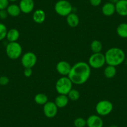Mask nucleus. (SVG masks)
<instances>
[{
	"label": "nucleus",
	"mask_w": 127,
	"mask_h": 127,
	"mask_svg": "<svg viewBox=\"0 0 127 127\" xmlns=\"http://www.w3.org/2000/svg\"><path fill=\"white\" fill-rule=\"evenodd\" d=\"M89 64L85 62H78L72 66L68 77L73 84L82 85L89 79L91 74V69Z\"/></svg>",
	"instance_id": "f257e3e1"
},
{
	"label": "nucleus",
	"mask_w": 127,
	"mask_h": 127,
	"mask_svg": "<svg viewBox=\"0 0 127 127\" xmlns=\"http://www.w3.org/2000/svg\"><path fill=\"white\" fill-rule=\"evenodd\" d=\"M105 62L107 65L117 67L125 62L126 57L125 52L118 47H112L105 54Z\"/></svg>",
	"instance_id": "f03ea898"
},
{
	"label": "nucleus",
	"mask_w": 127,
	"mask_h": 127,
	"mask_svg": "<svg viewBox=\"0 0 127 127\" xmlns=\"http://www.w3.org/2000/svg\"><path fill=\"white\" fill-rule=\"evenodd\" d=\"M73 83L67 76H63L59 79L56 84V90L59 94L67 95L72 89Z\"/></svg>",
	"instance_id": "7ed1b4c3"
},
{
	"label": "nucleus",
	"mask_w": 127,
	"mask_h": 127,
	"mask_svg": "<svg viewBox=\"0 0 127 127\" xmlns=\"http://www.w3.org/2000/svg\"><path fill=\"white\" fill-rule=\"evenodd\" d=\"M54 10L58 15L67 17L72 13L73 7L71 3L67 0H59L55 4Z\"/></svg>",
	"instance_id": "20e7f679"
},
{
	"label": "nucleus",
	"mask_w": 127,
	"mask_h": 127,
	"mask_svg": "<svg viewBox=\"0 0 127 127\" xmlns=\"http://www.w3.org/2000/svg\"><path fill=\"white\" fill-rule=\"evenodd\" d=\"M22 47L18 42H9L6 47L7 56L12 60H16L21 56Z\"/></svg>",
	"instance_id": "39448f33"
},
{
	"label": "nucleus",
	"mask_w": 127,
	"mask_h": 127,
	"mask_svg": "<svg viewBox=\"0 0 127 127\" xmlns=\"http://www.w3.org/2000/svg\"><path fill=\"white\" fill-rule=\"evenodd\" d=\"M113 105L112 102L107 100H100L96 104L95 111L99 116H107L112 112Z\"/></svg>",
	"instance_id": "423d86ee"
},
{
	"label": "nucleus",
	"mask_w": 127,
	"mask_h": 127,
	"mask_svg": "<svg viewBox=\"0 0 127 127\" xmlns=\"http://www.w3.org/2000/svg\"><path fill=\"white\" fill-rule=\"evenodd\" d=\"M89 65L95 69L102 68L106 64L105 55L101 52L93 53L89 59Z\"/></svg>",
	"instance_id": "0eeeda50"
},
{
	"label": "nucleus",
	"mask_w": 127,
	"mask_h": 127,
	"mask_svg": "<svg viewBox=\"0 0 127 127\" xmlns=\"http://www.w3.org/2000/svg\"><path fill=\"white\" fill-rule=\"evenodd\" d=\"M37 62V56L34 52H26L21 58V64L24 68H32Z\"/></svg>",
	"instance_id": "6e6552de"
},
{
	"label": "nucleus",
	"mask_w": 127,
	"mask_h": 127,
	"mask_svg": "<svg viewBox=\"0 0 127 127\" xmlns=\"http://www.w3.org/2000/svg\"><path fill=\"white\" fill-rule=\"evenodd\" d=\"M43 106L44 113L47 118H52L56 117L58 112V107L56 106L54 102L48 101Z\"/></svg>",
	"instance_id": "1a4fd4ad"
},
{
	"label": "nucleus",
	"mask_w": 127,
	"mask_h": 127,
	"mask_svg": "<svg viewBox=\"0 0 127 127\" xmlns=\"http://www.w3.org/2000/svg\"><path fill=\"white\" fill-rule=\"evenodd\" d=\"M71 68L72 66L70 64L65 61H60L56 65V70L57 72L62 76H68Z\"/></svg>",
	"instance_id": "9d476101"
},
{
	"label": "nucleus",
	"mask_w": 127,
	"mask_h": 127,
	"mask_svg": "<svg viewBox=\"0 0 127 127\" xmlns=\"http://www.w3.org/2000/svg\"><path fill=\"white\" fill-rule=\"evenodd\" d=\"M87 127H103V121L98 115H92L86 120Z\"/></svg>",
	"instance_id": "9b49d317"
},
{
	"label": "nucleus",
	"mask_w": 127,
	"mask_h": 127,
	"mask_svg": "<svg viewBox=\"0 0 127 127\" xmlns=\"http://www.w3.org/2000/svg\"><path fill=\"white\" fill-rule=\"evenodd\" d=\"M19 6L22 13L29 14L31 13L34 8V0H21Z\"/></svg>",
	"instance_id": "f8f14e48"
},
{
	"label": "nucleus",
	"mask_w": 127,
	"mask_h": 127,
	"mask_svg": "<svg viewBox=\"0 0 127 127\" xmlns=\"http://www.w3.org/2000/svg\"><path fill=\"white\" fill-rule=\"evenodd\" d=\"M115 10L121 16H127V0H119L115 4Z\"/></svg>",
	"instance_id": "ddd939ff"
},
{
	"label": "nucleus",
	"mask_w": 127,
	"mask_h": 127,
	"mask_svg": "<svg viewBox=\"0 0 127 127\" xmlns=\"http://www.w3.org/2000/svg\"><path fill=\"white\" fill-rule=\"evenodd\" d=\"M69 98L67 95H62V94H59L58 96L55 98L54 103L57 107L60 108H64L66 107L69 103Z\"/></svg>",
	"instance_id": "4468645a"
},
{
	"label": "nucleus",
	"mask_w": 127,
	"mask_h": 127,
	"mask_svg": "<svg viewBox=\"0 0 127 127\" xmlns=\"http://www.w3.org/2000/svg\"><path fill=\"white\" fill-rule=\"evenodd\" d=\"M116 12L115 4L112 3H106L102 8V13L105 16H111Z\"/></svg>",
	"instance_id": "2eb2a0df"
},
{
	"label": "nucleus",
	"mask_w": 127,
	"mask_h": 127,
	"mask_svg": "<svg viewBox=\"0 0 127 127\" xmlns=\"http://www.w3.org/2000/svg\"><path fill=\"white\" fill-rule=\"evenodd\" d=\"M32 19L37 24H42L46 19V13L42 9H37L34 12Z\"/></svg>",
	"instance_id": "dca6fc26"
},
{
	"label": "nucleus",
	"mask_w": 127,
	"mask_h": 127,
	"mask_svg": "<svg viewBox=\"0 0 127 127\" xmlns=\"http://www.w3.org/2000/svg\"><path fill=\"white\" fill-rule=\"evenodd\" d=\"M20 34H19V31L15 28H12L8 31L6 35V39L9 42H17L19 38Z\"/></svg>",
	"instance_id": "f3484780"
},
{
	"label": "nucleus",
	"mask_w": 127,
	"mask_h": 127,
	"mask_svg": "<svg viewBox=\"0 0 127 127\" xmlns=\"http://www.w3.org/2000/svg\"><path fill=\"white\" fill-rule=\"evenodd\" d=\"M66 21L71 28H75L79 24V18L75 13H71L66 17Z\"/></svg>",
	"instance_id": "a211bd4d"
},
{
	"label": "nucleus",
	"mask_w": 127,
	"mask_h": 127,
	"mask_svg": "<svg viewBox=\"0 0 127 127\" xmlns=\"http://www.w3.org/2000/svg\"><path fill=\"white\" fill-rule=\"evenodd\" d=\"M6 10L8 13V15L12 17L18 16L21 13L19 5H17L16 4H9L8 8H6Z\"/></svg>",
	"instance_id": "6ab92c4d"
},
{
	"label": "nucleus",
	"mask_w": 127,
	"mask_h": 127,
	"mask_svg": "<svg viewBox=\"0 0 127 127\" xmlns=\"http://www.w3.org/2000/svg\"><path fill=\"white\" fill-rule=\"evenodd\" d=\"M103 74H104L105 77L107 79H112L115 76L116 74H117L116 67L108 65L105 68Z\"/></svg>",
	"instance_id": "aec40b11"
},
{
	"label": "nucleus",
	"mask_w": 127,
	"mask_h": 127,
	"mask_svg": "<svg viewBox=\"0 0 127 127\" xmlns=\"http://www.w3.org/2000/svg\"><path fill=\"white\" fill-rule=\"evenodd\" d=\"M117 33L122 38H127V23H121L117 28Z\"/></svg>",
	"instance_id": "412c9836"
},
{
	"label": "nucleus",
	"mask_w": 127,
	"mask_h": 127,
	"mask_svg": "<svg viewBox=\"0 0 127 127\" xmlns=\"http://www.w3.org/2000/svg\"><path fill=\"white\" fill-rule=\"evenodd\" d=\"M34 101L37 105H44L48 102V97L46 94L39 93L35 95Z\"/></svg>",
	"instance_id": "4be33fe9"
},
{
	"label": "nucleus",
	"mask_w": 127,
	"mask_h": 127,
	"mask_svg": "<svg viewBox=\"0 0 127 127\" xmlns=\"http://www.w3.org/2000/svg\"><path fill=\"white\" fill-rule=\"evenodd\" d=\"M90 49L93 53H98L101 52L102 49V44L98 40H94L91 42Z\"/></svg>",
	"instance_id": "5701e85b"
},
{
	"label": "nucleus",
	"mask_w": 127,
	"mask_h": 127,
	"mask_svg": "<svg viewBox=\"0 0 127 127\" xmlns=\"http://www.w3.org/2000/svg\"><path fill=\"white\" fill-rule=\"evenodd\" d=\"M80 92L76 89H72L69 94H67V97L69 100L72 101H77L80 98Z\"/></svg>",
	"instance_id": "b1692460"
},
{
	"label": "nucleus",
	"mask_w": 127,
	"mask_h": 127,
	"mask_svg": "<svg viewBox=\"0 0 127 127\" xmlns=\"http://www.w3.org/2000/svg\"><path fill=\"white\" fill-rule=\"evenodd\" d=\"M74 125L75 127H85L87 126V121L82 117H78L74 120Z\"/></svg>",
	"instance_id": "393cba45"
},
{
	"label": "nucleus",
	"mask_w": 127,
	"mask_h": 127,
	"mask_svg": "<svg viewBox=\"0 0 127 127\" xmlns=\"http://www.w3.org/2000/svg\"><path fill=\"white\" fill-rule=\"evenodd\" d=\"M8 29L6 26L3 23H0V41L6 37Z\"/></svg>",
	"instance_id": "a878e982"
},
{
	"label": "nucleus",
	"mask_w": 127,
	"mask_h": 127,
	"mask_svg": "<svg viewBox=\"0 0 127 127\" xmlns=\"http://www.w3.org/2000/svg\"><path fill=\"white\" fill-rule=\"evenodd\" d=\"M9 82V78L7 76L3 75V76L0 77V85L2 86H5V85H8Z\"/></svg>",
	"instance_id": "bb28decb"
},
{
	"label": "nucleus",
	"mask_w": 127,
	"mask_h": 127,
	"mask_svg": "<svg viewBox=\"0 0 127 127\" xmlns=\"http://www.w3.org/2000/svg\"><path fill=\"white\" fill-rule=\"evenodd\" d=\"M9 6L8 0H0V10L6 9Z\"/></svg>",
	"instance_id": "cd10ccee"
},
{
	"label": "nucleus",
	"mask_w": 127,
	"mask_h": 127,
	"mask_svg": "<svg viewBox=\"0 0 127 127\" xmlns=\"http://www.w3.org/2000/svg\"><path fill=\"white\" fill-rule=\"evenodd\" d=\"M8 13L7 12L6 9H2V10H0V19H6L8 16Z\"/></svg>",
	"instance_id": "c85d7f7f"
},
{
	"label": "nucleus",
	"mask_w": 127,
	"mask_h": 127,
	"mask_svg": "<svg viewBox=\"0 0 127 127\" xmlns=\"http://www.w3.org/2000/svg\"><path fill=\"white\" fill-rule=\"evenodd\" d=\"M32 74V68H25L24 70V75L26 77H30Z\"/></svg>",
	"instance_id": "c756f323"
},
{
	"label": "nucleus",
	"mask_w": 127,
	"mask_h": 127,
	"mask_svg": "<svg viewBox=\"0 0 127 127\" xmlns=\"http://www.w3.org/2000/svg\"><path fill=\"white\" fill-rule=\"evenodd\" d=\"M90 4L93 6H98L102 3V0H89Z\"/></svg>",
	"instance_id": "7c9ffc66"
},
{
	"label": "nucleus",
	"mask_w": 127,
	"mask_h": 127,
	"mask_svg": "<svg viewBox=\"0 0 127 127\" xmlns=\"http://www.w3.org/2000/svg\"><path fill=\"white\" fill-rule=\"evenodd\" d=\"M118 1H119V0H109V2L110 3H113V4H115Z\"/></svg>",
	"instance_id": "2f4dec72"
},
{
	"label": "nucleus",
	"mask_w": 127,
	"mask_h": 127,
	"mask_svg": "<svg viewBox=\"0 0 127 127\" xmlns=\"http://www.w3.org/2000/svg\"><path fill=\"white\" fill-rule=\"evenodd\" d=\"M110 127H118V126L115 125H112L110 126Z\"/></svg>",
	"instance_id": "473e14b6"
},
{
	"label": "nucleus",
	"mask_w": 127,
	"mask_h": 127,
	"mask_svg": "<svg viewBox=\"0 0 127 127\" xmlns=\"http://www.w3.org/2000/svg\"><path fill=\"white\" fill-rule=\"evenodd\" d=\"M8 1H9V2H15L16 1H18V0H8Z\"/></svg>",
	"instance_id": "72a5a7b5"
},
{
	"label": "nucleus",
	"mask_w": 127,
	"mask_h": 127,
	"mask_svg": "<svg viewBox=\"0 0 127 127\" xmlns=\"http://www.w3.org/2000/svg\"><path fill=\"white\" fill-rule=\"evenodd\" d=\"M125 61L126 64H127V59H125Z\"/></svg>",
	"instance_id": "f704fd0d"
}]
</instances>
